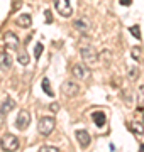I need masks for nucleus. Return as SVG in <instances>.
I'll use <instances>...</instances> for the list:
<instances>
[{"instance_id":"1","label":"nucleus","mask_w":144,"mask_h":152,"mask_svg":"<svg viewBox=\"0 0 144 152\" xmlns=\"http://www.w3.org/2000/svg\"><path fill=\"white\" fill-rule=\"evenodd\" d=\"M0 147L5 152H15L19 149V139L12 134H5L0 139Z\"/></svg>"},{"instance_id":"2","label":"nucleus","mask_w":144,"mask_h":152,"mask_svg":"<svg viewBox=\"0 0 144 152\" xmlns=\"http://www.w3.org/2000/svg\"><path fill=\"white\" fill-rule=\"evenodd\" d=\"M53 130H54V118H53V117H43V118L39 120L37 132L41 134V135L48 137Z\"/></svg>"},{"instance_id":"3","label":"nucleus","mask_w":144,"mask_h":152,"mask_svg":"<svg viewBox=\"0 0 144 152\" xmlns=\"http://www.w3.org/2000/svg\"><path fill=\"white\" fill-rule=\"evenodd\" d=\"M80 54H82V59H83L85 64L88 66H93L97 61H98V56L97 53L93 51V48H90V46H83V48L80 49Z\"/></svg>"},{"instance_id":"4","label":"nucleus","mask_w":144,"mask_h":152,"mask_svg":"<svg viewBox=\"0 0 144 152\" xmlns=\"http://www.w3.org/2000/svg\"><path fill=\"white\" fill-rule=\"evenodd\" d=\"M61 93L65 95V96H76L78 93H80V86H78V83L75 81H65L61 85Z\"/></svg>"},{"instance_id":"5","label":"nucleus","mask_w":144,"mask_h":152,"mask_svg":"<svg viewBox=\"0 0 144 152\" xmlns=\"http://www.w3.org/2000/svg\"><path fill=\"white\" fill-rule=\"evenodd\" d=\"M54 7H56V10L60 12V15H63V17H70L73 14L70 0H54Z\"/></svg>"},{"instance_id":"6","label":"nucleus","mask_w":144,"mask_h":152,"mask_svg":"<svg viewBox=\"0 0 144 152\" xmlns=\"http://www.w3.org/2000/svg\"><path fill=\"white\" fill-rule=\"evenodd\" d=\"M31 124V115H29L27 110H21L19 115H17V120H15V127L19 130H26Z\"/></svg>"},{"instance_id":"7","label":"nucleus","mask_w":144,"mask_h":152,"mask_svg":"<svg viewBox=\"0 0 144 152\" xmlns=\"http://www.w3.org/2000/svg\"><path fill=\"white\" fill-rule=\"evenodd\" d=\"M4 44H5L7 49H17L19 48V37H17V34L14 32H5L4 34Z\"/></svg>"},{"instance_id":"8","label":"nucleus","mask_w":144,"mask_h":152,"mask_svg":"<svg viewBox=\"0 0 144 152\" xmlns=\"http://www.w3.org/2000/svg\"><path fill=\"white\" fill-rule=\"evenodd\" d=\"M71 75L76 78V80H85L87 76L90 75V71L87 69V66L85 64H73V68H71Z\"/></svg>"},{"instance_id":"9","label":"nucleus","mask_w":144,"mask_h":152,"mask_svg":"<svg viewBox=\"0 0 144 152\" xmlns=\"http://www.w3.org/2000/svg\"><path fill=\"white\" fill-rule=\"evenodd\" d=\"M75 135H76L78 144L83 147V149H87V147L90 145V142H92V137H90V134H88L87 130H76V132H75Z\"/></svg>"},{"instance_id":"10","label":"nucleus","mask_w":144,"mask_h":152,"mask_svg":"<svg viewBox=\"0 0 144 152\" xmlns=\"http://www.w3.org/2000/svg\"><path fill=\"white\" fill-rule=\"evenodd\" d=\"M17 26H21V27H31L32 26V19H31V15L29 14H22V15H19L17 17Z\"/></svg>"},{"instance_id":"11","label":"nucleus","mask_w":144,"mask_h":152,"mask_svg":"<svg viewBox=\"0 0 144 152\" xmlns=\"http://www.w3.org/2000/svg\"><path fill=\"white\" fill-rule=\"evenodd\" d=\"M75 29L76 31H80V32H88L90 31V24H88V20H85V19H78V20H75Z\"/></svg>"},{"instance_id":"12","label":"nucleus","mask_w":144,"mask_h":152,"mask_svg":"<svg viewBox=\"0 0 144 152\" xmlns=\"http://www.w3.org/2000/svg\"><path fill=\"white\" fill-rule=\"evenodd\" d=\"M14 107H15V102H14L12 98H5V100H4V103H2V107H0V112L5 115V113H9V112H12Z\"/></svg>"},{"instance_id":"13","label":"nucleus","mask_w":144,"mask_h":152,"mask_svg":"<svg viewBox=\"0 0 144 152\" xmlns=\"http://www.w3.org/2000/svg\"><path fill=\"white\" fill-rule=\"evenodd\" d=\"M0 66L4 69H9L12 66V56L9 53H0Z\"/></svg>"},{"instance_id":"14","label":"nucleus","mask_w":144,"mask_h":152,"mask_svg":"<svg viewBox=\"0 0 144 152\" xmlns=\"http://www.w3.org/2000/svg\"><path fill=\"white\" fill-rule=\"evenodd\" d=\"M92 120L95 122L97 127H104L105 125V113L104 112H93L92 113Z\"/></svg>"},{"instance_id":"15","label":"nucleus","mask_w":144,"mask_h":152,"mask_svg":"<svg viewBox=\"0 0 144 152\" xmlns=\"http://www.w3.org/2000/svg\"><path fill=\"white\" fill-rule=\"evenodd\" d=\"M131 58H132L134 61L143 59V48H141V46H134V48L131 49Z\"/></svg>"},{"instance_id":"16","label":"nucleus","mask_w":144,"mask_h":152,"mask_svg":"<svg viewBox=\"0 0 144 152\" xmlns=\"http://www.w3.org/2000/svg\"><path fill=\"white\" fill-rule=\"evenodd\" d=\"M129 129L136 134V135H143L144 134V125L141 122H132V124L129 125Z\"/></svg>"},{"instance_id":"17","label":"nucleus","mask_w":144,"mask_h":152,"mask_svg":"<svg viewBox=\"0 0 144 152\" xmlns=\"http://www.w3.org/2000/svg\"><path fill=\"white\" fill-rule=\"evenodd\" d=\"M41 86H43V90H44V93L48 95V96H53V95H54V93H53V88H51L49 80H48V78H44V80H43V83H41Z\"/></svg>"},{"instance_id":"18","label":"nucleus","mask_w":144,"mask_h":152,"mask_svg":"<svg viewBox=\"0 0 144 152\" xmlns=\"http://www.w3.org/2000/svg\"><path fill=\"white\" fill-rule=\"evenodd\" d=\"M17 61H19L22 66H27V64H29V54H27V53H19V56H17Z\"/></svg>"},{"instance_id":"19","label":"nucleus","mask_w":144,"mask_h":152,"mask_svg":"<svg viewBox=\"0 0 144 152\" xmlns=\"http://www.w3.org/2000/svg\"><path fill=\"white\" fill-rule=\"evenodd\" d=\"M139 75V69H137V66H131L127 69V76H129V80H136Z\"/></svg>"},{"instance_id":"20","label":"nucleus","mask_w":144,"mask_h":152,"mask_svg":"<svg viewBox=\"0 0 144 152\" xmlns=\"http://www.w3.org/2000/svg\"><path fill=\"white\" fill-rule=\"evenodd\" d=\"M41 54H43V44L37 42L36 46H34V56H36V59H39V58H41Z\"/></svg>"},{"instance_id":"21","label":"nucleus","mask_w":144,"mask_h":152,"mask_svg":"<svg viewBox=\"0 0 144 152\" xmlns=\"http://www.w3.org/2000/svg\"><path fill=\"white\" fill-rule=\"evenodd\" d=\"M129 31H131V34H132L136 39H141V27H139V26H132Z\"/></svg>"},{"instance_id":"22","label":"nucleus","mask_w":144,"mask_h":152,"mask_svg":"<svg viewBox=\"0 0 144 152\" xmlns=\"http://www.w3.org/2000/svg\"><path fill=\"white\" fill-rule=\"evenodd\" d=\"M37 152H60L56 147H51V145H43V147H39Z\"/></svg>"},{"instance_id":"23","label":"nucleus","mask_w":144,"mask_h":152,"mask_svg":"<svg viewBox=\"0 0 144 152\" xmlns=\"http://www.w3.org/2000/svg\"><path fill=\"white\" fill-rule=\"evenodd\" d=\"M139 103L144 105V85L139 86Z\"/></svg>"},{"instance_id":"24","label":"nucleus","mask_w":144,"mask_h":152,"mask_svg":"<svg viewBox=\"0 0 144 152\" xmlns=\"http://www.w3.org/2000/svg\"><path fill=\"white\" fill-rule=\"evenodd\" d=\"M44 15H46V22L49 24V22H53V15H51L49 10H44Z\"/></svg>"},{"instance_id":"25","label":"nucleus","mask_w":144,"mask_h":152,"mask_svg":"<svg viewBox=\"0 0 144 152\" xmlns=\"http://www.w3.org/2000/svg\"><path fill=\"white\" fill-rule=\"evenodd\" d=\"M49 110H53V112H60V103H51L49 105Z\"/></svg>"},{"instance_id":"26","label":"nucleus","mask_w":144,"mask_h":152,"mask_svg":"<svg viewBox=\"0 0 144 152\" xmlns=\"http://www.w3.org/2000/svg\"><path fill=\"white\" fill-rule=\"evenodd\" d=\"M131 2H132V0H120L122 5H131Z\"/></svg>"},{"instance_id":"27","label":"nucleus","mask_w":144,"mask_h":152,"mask_svg":"<svg viewBox=\"0 0 144 152\" xmlns=\"http://www.w3.org/2000/svg\"><path fill=\"white\" fill-rule=\"evenodd\" d=\"M2 125H4V113L0 112V127H2Z\"/></svg>"},{"instance_id":"28","label":"nucleus","mask_w":144,"mask_h":152,"mask_svg":"<svg viewBox=\"0 0 144 152\" xmlns=\"http://www.w3.org/2000/svg\"><path fill=\"white\" fill-rule=\"evenodd\" d=\"M139 152H144V144H141V145H139Z\"/></svg>"},{"instance_id":"29","label":"nucleus","mask_w":144,"mask_h":152,"mask_svg":"<svg viewBox=\"0 0 144 152\" xmlns=\"http://www.w3.org/2000/svg\"><path fill=\"white\" fill-rule=\"evenodd\" d=\"M143 124H144V115H143Z\"/></svg>"}]
</instances>
